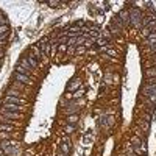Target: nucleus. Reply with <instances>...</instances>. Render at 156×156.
<instances>
[{
	"mask_svg": "<svg viewBox=\"0 0 156 156\" xmlns=\"http://www.w3.org/2000/svg\"><path fill=\"white\" fill-rule=\"evenodd\" d=\"M142 95L148 97L150 101L156 100V80H148V83L142 86Z\"/></svg>",
	"mask_w": 156,
	"mask_h": 156,
	"instance_id": "nucleus-1",
	"label": "nucleus"
},
{
	"mask_svg": "<svg viewBox=\"0 0 156 156\" xmlns=\"http://www.w3.org/2000/svg\"><path fill=\"white\" fill-rule=\"evenodd\" d=\"M128 14H130V25L134 27V28H140V22H142V13L139 8H131L130 11H128Z\"/></svg>",
	"mask_w": 156,
	"mask_h": 156,
	"instance_id": "nucleus-2",
	"label": "nucleus"
},
{
	"mask_svg": "<svg viewBox=\"0 0 156 156\" xmlns=\"http://www.w3.org/2000/svg\"><path fill=\"white\" fill-rule=\"evenodd\" d=\"M152 33H156V20H152L147 27L142 28V36H144V38H148Z\"/></svg>",
	"mask_w": 156,
	"mask_h": 156,
	"instance_id": "nucleus-3",
	"label": "nucleus"
},
{
	"mask_svg": "<svg viewBox=\"0 0 156 156\" xmlns=\"http://www.w3.org/2000/svg\"><path fill=\"white\" fill-rule=\"evenodd\" d=\"M5 103H13V105H25L27 100L25 98H20V97H13V95H6L5 97Z\"/></svg>",
	"mask_w": 156,
	"mask_h": 156,
	"instance_id": "nucleus-4",
	"label": "nucleus"
},
{
	"mask_svg": "<svg viewBox=\"0 0 156 156\" xmlns=\"http://www.w3.org/2000/svg\"><path fill=\"white\" fill-rule=\"evenodd\" d=\"M14 80L17 83H22V84H33V80L28 75H22V73H14Z\"/></svg>",
	"mask_w": 156,
	"mask_h": 156,
	"instance_id": "nucleus-5",
	"label": "nucleus"
},
{
	"mask_svg": "<svg viewBox=\"0 0 156 156\" xmlns=\"http://www.w3.org/2000/svg\"><path fill=\"white\" fill-rule=\"evenodd\" d=\"M3 153L8 156H20L22 155V148L20 147H6V148H3Z\"/></svg>",
	"mask_w": 156,
	"mask_h": 156,
	"instance_id": "nucleus-6",
	"label": "nucleus"
},
{
	"mask_svg": "<svg viewBox=\"0 0 156 156\" xmlns=\"http://www.w3.org/2000/svg\"><path fill=\"white\" fill-rule=\"evenodd\" d=\"M24 108L20 105H13V103H5L3 105V111H10V112H20Z\"/></svg>",
	"mask_w": 156,
	"mask_h": 156,
	"instance_id": "nucleus-7",
	"label": "nucleus"
},
{
	"mask_svg": "<svg viewBox=\"0 0 156 156\" xmlns=\"http://www.w3.org/2000/svg\"><path fill=\"white\" fill-rule=\"evenodd\" d=\"M0 116L2 117H5V119H10V120H13V119H20L22 117V114L20 112H10V111H0Z\"/></svg>",
	"mask_w": 156,
	"mask_h": 156,
	"instance_id": "nucleus-8",
	"label": "nucleus"
},
{
	"mask_svg": "<svg viewBox=\"0 0 156 156\" xmlns=\"http://www.w3.org/2000/svg\"><path fill=\"white\" fill-rule=\"evenodd\" d=\"M61 153H64V155H69L70 153V140L67 139V138H64L63 140H61Z\"/></svg>",
	"mask_w": 156,
	"mask_h": 156,
	"instance_id": "nucleus-9",
	"label": "nucleus"
},
{
	"mask_svg": "<svg viewBox=\"0 0 156 156\" xmlns=\"http://www.w3.org/2000/svg\"><path fill=\"white\" fill-rule=\"evenodd\" d=\"M117 16L120 17V20H122V22H123L125 25L130 24V14H128V11H126V10H122Z\"/></svg>",
	"mask_w": 156,
	"mask_h": 156,
	"instance_id": "nucleus-10",
	"label": "nucleus"
},
{
	"mask_svg": "<svg viewBox=\"0 0 156 156\" xmlns=\"http://www.w3.org/2000/svg\"><path fill=\"white\" fill-rule=\"evenodd\" d=\"M39 45V49H41V52H42V55L44 56H47L50 53V49H52V44H49V42H44V44H38Z\"/></svg>",
	"mask_w": 156,
	"mask_h": 156,
	"instance_id": "nucleus-11",
	"label": "nucleus"
},
{
	"mask_svg": "<svg viewBox=\"0 0 156 156\" xmlns=\"http://www.w3.org/2000/svg\"><path fill=\"white\" fill-rule=\"evenodd\" d=\"M77 112H78V106H77V103H73V101H72V103L69 105V108L66 109V114H67V116H72V114H77Z\"/></svg>",
	"mask_w": 156,
	"mask_h": 156,
	"instance_id": "nucleus-12",
	"label": "nucleus"
},
{
	"mask_svg": "<svg viewBox=\"0 0 156 156\" xmlns=\"http://www.w3.org/2000/svg\"><path fill=\"white\" fill-rule=\"evenodd\" d=\"M80 86H81V81L80 80H72L69 83V86H67V91H75V89H78Z\"/></svg>",
	"mask_w": 156,
	"mask_h": 156,
	"instance_id": "nucleus-13",
	"label": "nucleus"
},
{
	"mask_svg": "<svg viewBox=\"0 0 156 156\" xmlns=\"http://www.w3.org/2000/svg\"><path fill=\"white\" fill-rule=\"evenodd\" d=\"M25 58H27V61H28V64L31 66V69H36V67H38V61H36L35 55H28V56H25Z\"/></svg>",
	"mask_w": 156,
	"mask_h": 156,
	"instance_id": "nucleus-14",
	"label": "nucleus"
},
{
	"mask_svg": "<svg viewBox=\"0 0 156 156\" xmlns=\"http://www.w3.org/2000/svg\"><path fill=\"white\" fill-rule=\"evenodd\" d=\"M66 122H67V125H75L77 122H78V114H72V116H67Z\"/></svg>",
	"mask_w": 156,
	"mask_h": 156,
	"instance_id": "nucleus-15",
	"label": "nucleus"
},
{
	"mask_svg": "<svg viewBox=\"0 0 156 156\" xmlns=\"http://www.w3.org/2000/svg\"><path fill=\"white\" fill-rule=\"evenodd\" d=\"M138 123H139V126H140L145 133H148V130H150V122H147V120H142V119H140Z\"/></svg>",
	"mask_w": 156,
	"mask_h": 156,
	"instance_id": "nucleus-16",
	"label": "nucleus"
},
{
	"mask_svg": "<svg viewBox=\"0 0 156 156\" xmlns=\"http://www.w3.org/2000/svg\"><path fill=\"white\" fill-rule=\"evenodd\" d=\"M145 77H147V78H152V80L156 77V66H155V67H150V69L145 70Z\"/></svg>",
	"mask_w": 156,
	"mask_h": 156,
	"instance_id": "nucleus-17",
	"label": "nucleus"
},
{
	"mask_svg": "<svg viewBox=\"0 0 156 156\" xmlns=\"http://www.w3.org/2000/svg\"><path fill=\"white\" fill-rule=\"evenodd\" d=\"M14 130V125H11V123H0V131H13Z\"/></svg>",
	"mask_w": 156,
	"mask_h": 156,
	"instance_id": "nucleus-18",
	"label": "nucleus"
},
{
	"mask_svg": "<svg viewBox=\"0 0 156 156\" xmlns=\"http://www.w3.org/2000/svg\"><path fill=\"white\" fill-rule=\"evenodd\" d=\"M109 30H111V33H112L114 36H120V31H122V30L119 28L116 24H111V25H109Z\"/></svg>",
	"mask_w": 156,
	"mask_h": 156,
	"instance_id": "nucleus-19",
	"label": "nucleus"
},
{
	"mask_svg": "<svg viewBox=\"0 0 156 156\" xmlns=\"http://www.w3.org/2000/svg\"><path fill=\"white\" fill-rule=\"evenodd\" d=\"M31 50H33V53H35V58H41V56H44L38 44H35V45H33V47H31Z\"/></svg>",
	"mask_w": 156,
	"mask_h": 156,
	"instance_id": "nucleus-20",
	"label": "nucleus"
},
{
	"mask_svg": "<svg viewBox=\"0 0 156 156\" xmlns=\"http://www.w3.org/2000/svg\"><path fill=\"white\" fill-rule=\"evenodd\" d=\"M145 42L148 44V45H153V44H156V33H152L148 38H145Z\"/></svg>",
	"mask_w": 156,
	"mask_h": 156,
	"instance_id": "nucleus-21",
	"label": "nucleus"
},
{
	"mask_svg": "<svg viewBox=\"0 0 156 156\" xmlns=\"http://www.w3.org/2000/svg\"><path fill=\"white\" fill-rule=\"evenodd\" d=\"M13 138V134L8 133V131H0V140H8Z\"/></svg>",
	"mask_w": 156,
	"mask_h": 156,
	"instance_id": "nucleus-22",
	"label": "nucleus"
},
{
	"mask_svg": "<svg viewBox=\"0 0 156 156\" xmlns=\"http://www.w3.org/2000/svg\"><path fill=\"white\" fill-rule=\"evenodd\" d=\"M77 38L78 36H70L69 39H67V45L69 47H77Z\"/></svg>",
	"mask_w": 156,
	"mask_h": 156,
	"instance_id": "nucleus-23",
	"label": "nucleus"
},
{
	"mask_svg": "<svg viewBox=\"0 0 156 156\" xmlns=\"http://www.w3.org/2000/svg\"><path fill=\"white\" fill-rule=\"evenodd\" d=\"M19 66H22V67H25V69H28V70H31V66L28 64V61H27V58H22V59H20V63H19Z\"/></svg>",
	"mask_w": 156,
	"mask_h": 156,
	"instance_id": "nucleus-24",
	"label": "nucleus"
},
{
	"mask_svg": "<svg viewBox=\"0 0 156 156\" xmlns=\"http://www.w3.org/2000/svg\"><path fill=\"white\" fill-rule=\"evenodd\" d=\"M16 72H17V73H22V75H28V73H30V70L25 69V67H22V66H17Z\"/></svg>",
	"mask_w": 156,
	"mask_h": 156,
	"instance_id": "nucleus-25",
	"label": "nucleus"
},
{
	"mask_svg": "<svg viewBox=\"0 0 156 156\" xmlns=\"http://www.w3.org/2000/svg\"><path fill=\"white\" fill-rule=\"evenodd\" d=\"M8 33H10V27L8 25L0 27V36H5V35H8Z\"/></svg>",
	"mask_w": 156,
	"mask_h": 156,
	"instance_id": "nucleus-26",
	"label": "nucleus"
},
{
	"mask_svg": "<svg viewBox=\"0 0 156 156\" xmlns=\"http://www.w3.org/2000/svg\"><path fill=\"white\" fill-rule=\"evenodd\" d=\"M47 5L55 8V6H58V5H63V2H59V0H50V2H47Z\"/></svg>",
	"mask_w": 156,
	"mask_h": 156,
	"instance_id": "nucleus-27",
	"label": "nucleus"
},
{
	"mask_svg": "<svg viewBox=\"0 0 156 156\" xmlns=\"http://www.w3.org/2000/svg\"><path fill=\"white\" fill-rule=\"evenodd\" d=\"M101 49H103L108 55H111V56H117V52L116 50H109V49H106V47H101Z\"/></svg>",
	"mask_w": 156,
	"mask_h": 156,
	"instance_id": "nucleus-28",
	"label": "nucleus"
},
{
	"mask_svg": "<svg viewBox=\"0 0 156 156\" xmlns=\"http://www.w3.org/2000/svg\"><path fill=\"white\" fill-rule=\"evenodd\" d=\"M77 53H78V55H83V53H86V47H84V45L77 47Z\"/></svg>",
	"mask_w": 156,
	"mask_h": 156,
	"instance_id": "nucleus-29",
	"label": "nucleus"
},
{
	"mask_svg": "<svg viewBox=\"0 0 156 156\" xmlns=\"http://www.w3.org/2000/svg\"><path fill=\"white\" fill-rule=\"evenodd\" d=\"M73 130H75V125H67L66 126V133H73Z\"/></svg>",
	"mask_w": 156,
	"mask_h": 156,
	"instance_id": "nucleus-30",
	"label": "nucleus"
},
{
	"mask_svg": "<svg viewBox=\"0 0 156 156\" xmlns=\"http://www.w3.org/2000/svg\"><path fill=\"white\" fill-rule=\"evenodd\" d=\"M77 52V47H67V53L69 55H72V53H75Z\"/></svg>",
	"mask_w": 156,
	"mask_h": 156,
	"instance_id": "nucleus-31",
	"label": "nucleus"
},
{
	"mask_svg": "<svg viewBox=\"0 0 156 156\" xmlns=\"http://www.w3.org/2000/svg\"><path fill=\"white\" fill-rule=\"evenodd\" d=\"M58 50H59V52H66V50H67V45H66V44H59Z\"/></svg>",
	"mask_w": 156,
	"mask_h": 156,
	"instance_id": "nucleus-32",
	"label": "nucleus"
},
{
	"mask_svg": "<svg viewBox=\"0 0 156 156\" xmlns=\"http://www.w3.org/2000/svg\"><path fill=\"white\" fill-rule=\"evenodd\" d=\"M97 44H100V45H103V44H109V41H108V39H98V41H97Z\"/></svg>",
	"mask_w": 156,
	"mask_h": 156,
	"instance_id": "nucleus-33",
	"label": "nucleus"
},
{
	"mask_svg": "<svg viewBox=\"0 0 156 156\" xmlns=\"http://www.w3.org/2000/svg\"><path fill=\"white\" fill-rule=\"evenodd\" d=\"M73 98H78V97H83V91H80V92H75V94H73V95H72Z\"/></svg>",
	"mask_w": 156,
	"mask_h": 156,
	"instance_id": "nucleus-34",
	"label": "nucleus"
},
{
	"mask_svg": "<svg viewBox=\"0 0 156 156\" xmlns=\"http://www.w3.org/2000/svg\"><path fill=\"white\" fill-rule=\"evenodd\" d=\"M144 120H147V122H152V116H150V114H145V116H144Z\"/></svg>",
	"mask_w": 156,
	"mask_h": 156,
	"instance_id": "nucleus-35",
	"label": "nucleus"
},
{
	"mask_svg": "<svg viewBox=\"0 0 156 156\" xmlns=\"http://www.w3.org/2000/svg\"><path fill=\"white\" fill-rule=\"evenodd\" d=\"M152 52H153V53H156V44H153V45H152Z\"/></svg>",
	"mask_w": 156,
	"mask_h": 156,
	"instance_id": "nucleus-36",
	"label": "nucleus"
},
{
	"mask_svg": "<svg viewBox=\"0 0 156 156\" xmlns=\"http://www.w3.org/2000/svg\"><path fill=\"white\" fill-rule=\"evenodd\" d=\"M6 36H8V35H5V36H0V42H2V41H5V39H6Z\"/></svg>",
	"mask_w": 156,
	"mask_h": 156,
	"instance_id": "nucleus-37",
	"label": "nucleus"
},
{
	"mask_svg": "<svg viewBox=\"0 0 156 156\" xmlns=\"http://www.w3.org/2000/svg\"><path fill=\"white\" fill-rule=\"evenodd\" d=\"M0 58H3V52H2V49H0Z\"/></svg>",
	"mask_w": 156,
	"mask_h": 156,
	"instance_id": "nucleus-38",
	"label": "nucleus"
},
{
	"mask_svg": "<svg viewBox=\"0 0 156 156\" xmlns=\"http://www.w3.org/2000/svg\"><path fill=\"white\" fill-rule=\"evenodd\" d=\"M120 156H123V155H120Z\"/></svg>",
	"mask_w": 156,
	"mask_h": 156,
	"instance_id": "nucleus-39",
	"label": "nucleus"
}]
</instances>
